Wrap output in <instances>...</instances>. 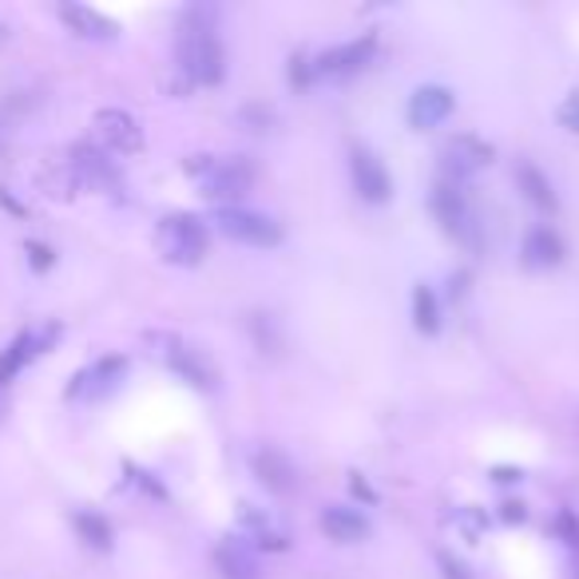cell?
Returning a JSON list of instances; mask_svg holds the SVG:
<instances>
[{
    "label": "cell",
    "instance_id": "1",
    "mask_svg": "<svg viewBox=\"0 0 579 579\" xmlns=\"http://www.w3.org/2000/svg\"><path fill=\"white\" fill-rule=\"evenodd\" d=\"M175 60L187 84L215 87L227 80V48L215 32V9H190L183 17L179 40H175Z\"/></svg>",
    "mask_w": 579,
    "mask_h": 579
},
{
    "label": "cell",
    "instance_id": "2",
    "mask_svg": "<svg viewBox=\"0 0 579 579\" xmlns=\"http://www.w3.org/2000/svg\"><path fill=\"white\" fill-rule=\"evenodd\" d=\"M183 172L219 207H238V199L255 187V163L247 155H190Z\"/></svg>",
    "mask_w": 579,
    "mask_h": 579
},
{
    "label": "cell",
    "instance_id": "3",
    "mask_svg": "<svg viewBox=\"0 0 579 579\" xmlns=\"http://www.w3.org/2000/svg\"><path fill=\"white\" fill-rule=\"evenodd\" d=\"M147 350H152L155 361H163L172 373H179L187 385H195V390L203 393H215L219 390V365H215V358H210L203 345L187 342V338H179V333H167V330H155L147 333Z\"/></svg>",
    "mask_w": 579,
    "mask_h": 579
},
{
    "label": "cell",
    "instance_id": "4",
    "mask_svg": "<svg viewBox=\"0 0 579 579\" xmlns=\"http://www.w3.org/2000/svg\"><path fill=\"white\" fill-rule=\"evenodd\" d=\"M210 250V227L190 215V210H172L155 227V255L172 267H199Z\"/></svg>",
    "mask_w": 579,
    "mask_h": 579
},
{
    "label": "cell",
    "instance_id": "5",
    "mask_svg": "<svg viewBox=\"0 0 579 579\" xmlns=\"http://www.w3.org/2000/svg\"><path fill=\"white\" fill-rule=\"evenodd\" d=\"M215 230L227 235L230 242H242V247H258V250H270L282 242V223L275 215H262V210H250V207H219L210 215Z\"/></svg>",
    "mask_w": 579,
    "mask_h": 579
},
{
    "label": "cell",
    "instance_id": "6",
    "mask_svg": "<svg viewBox=\"0 0 579 579\" xmlns=\"http://www.w3.org/2000/svg\"><path fill=\"white\" fill-rule=\"evenodd\" d=\"M127 370H132V361H127L124 353H104V358H95L92 365H84V370L72 373L64 397L68 401H104V397H112V393L124 385Z\"/></svg>",
    "mask_w": 579,
    "mask_h": 579
},
{
    "label": "cell",
    "instance_id": "7",
    "mask_svg": "<svg viewBox=\"0 0 579 579\" xmlns=\"http://www.w3.org/2000/svg\"><path fill=\"white\" fill-rule=\"evenodd\" d=\"M60 338V322H44L37 330H20L4 350H0V390H9L20 373L29 370L40 353H48Z\"/></svg>",
    "mask_w": 579,
    "mask_h": 579
},
{
    "label": "cell",
    "instance_id": "8",
    "mask_svg": "<svg viewBox=\"0 0 579 579\" xmlns=\"http://www.w3.org/2000/svg\"><path fill=\"white\" fill-rule=\"evenodd\" d=\"M493 143L476 139V135H453V139L441 147V179H453V183H465L473 179L476 172H485L493 163Z\"/></svg>",
    "mask_w": 579,
    "mask_h": 579
},
{
    "label": "cell",
    "instance_id": "9",
    "mask_svg": "<svg viewBox=\"0 0 579 579\" xmlns=\"http://www.w3.org/2000/svg\"><path fill=\"white\" fill-rule=\"evenodd\" d=\"M373 52H378V32H365V37H358V40H345V44L330 48V52H322V56H313V76L318 80H325V76L350 80L370 64Z\"/></svg>",
    "mask_w": 579,
    "mask_h": 579
},
{
    "label": "cell",
    "instance_id": "10",
    "mask_svg": "<svg viewBox=\"0 0 579 579\" xmlns=\"http://www.w3.org/2000/svg\"><path fill=\"white\" fill-rule=\"evenodd\" d=\"M350 175H353V190L361 199L381 207V203L393 199V175L390 167L370 152V147H353L350 152Z\"/></svg>",
    "mask_w": 579,
    "mask_h": 579
},
{
    "label": "cell",
    "instance_id": "11",
    "mask_svg": "<svg viewBox=\"0 0 579 579\" xmlns=\"http://www.w3.org/2000/svg\"><path fill=\"white\" fill-rule=\"evenodd\" d=\"M92 127H95V135L104 139L107 152H115V155L143 152V127L132 112H124V107H100Z\"/></svg>",
    "mask_w": 579,
    "mask_h": 579
},
{
    "label": "cell",
    "instance_id": "12",
    "mask_svg": "<svg viewBox=\"0 0 579 579\" xmlns=\"http://www.w3.org/2000/svg\"><path fill=\"white\" fill-rule=\"evenodd\" d=\"M433 215H437V223L445 227V235L453 238L473 235V207H468L465 183L437 179V187H433Z\"/></svg>",
    "mask_w": 579,
    "mask_h": 579
},
{
    "label": "cell",
    "instance_id": "13",
    "mask_svg": "<svg viewBox=\"0 0 579 579\" xmlns=\"http://www.w3.org/2000/svg\"><path fill=\"white\" fill-rule=\"evenodd\" d=\"M68 167L76 175L80 187H92V190H120V172L115 163L107 159L104 147H92V143H76L68 152Z\"/></svg>",
    "mask_w": 579,
    "mask_h": 579
},
{
    "label": "cell",
    "instance_id": "14",
    "mask_svg": "<svg viewBox=\"0 0 579 579\" xmlns=\"http://www.w3.org/2000/svg\"><path fill=\"white\" fill-rule=\"evenodd\" d=\"M456 112V95L453 87L445 84H421L417 92L409 95V127H417V132H428V127L445 124L448 115Z\"/></svg>",
    "mask_w": 579,
    "mask_h": 579
},
{
    "label": "cell",
    "instance_id": "15",
    "mask_svg": "<svg viewBox=\"0 0 579 579\" xmlns=\"http://www.w3.org/2000/svg\"><path fill=\"white\" fill-rule=\"evenodd\" d=\"M250 468H255L258 485L270 488V493H278V496H290L298 485H302L298 465L282 453V448H258V453L250 456Z\"/></svg>",
    "mask_w": 579,
    "mask_h": 579
},
{
    "label": "cell",
    "instance_id": "16",
    "mask_svg": "<svg viewBox=\"0 0 579 579\" xmlns=\"http://www.w3.org/2000/svg\"><path fill=\"white\" fill-rule=\"evenodd\" d=\"M318 524H322V533L330 536L333 544H361L370 536V520H365L358 508H350V504H330V508H322Z\"/></svg>",
    "mask_w": 579,
    "mask_h": 579
},
{
    "label": "cell",
    "instance_id": "17",
    "mask_svg": "<svg viewBox=\"0 0 579 579\" xmlns=\"http://www.w3.org/2000/svg\"><path fill=\"white\" fill-rule=\"evenodd\" d=\"M215 568L223 579H262V564H258L255 548L247 540H235V536L215 548Z\"/></svg>",
    "mask_w": 579,
    "mask_h": 579
},
{
    "label": "cell",
    "instance_id": "18",
    "mask_svg": "<svg viewBox=\"0 0 579 579\" xmlns=\"http://www.w3.org/2000/svg\"><path fill=\"white\" fill-rule=\"evenodd\" d=\"M56 17L84 40H115L120 37V24H115L112 17H104V12L87 9V4H60Z\"/></svg>",
    "mask_w": 579,
    "mask_h": 579
},
{
    "label": "cell",
    "instance_id": "19",
    "mask_svg": "<svg viewBox=\"0 0 579 579\" xmlns=\"http://www.w3.org/2000/svg\"><path fill=\"white\" fill-rule=\"evenodd\" d=\"M520 258H524V267H533V270L560 267L564 262V238L556 235L551 227H533L528 235H524Z\"/></svg>",
    "mask_w": 579,
    "mask_h": 579
},
{
    "label": "cell",
    "instance_id": "20",
    "mask_svg": "<svg viewBox=\"0 0 579 579\" xmlns=\"http://www.w3.org/2000/svg\"><path fill=\"white\" fill-rule=\"evenodd\" d=\"M516 183H520L524 199L533 203L536 210H544V215H556V207H560V199H556V187H551L548 175L536 167V163L520 159L516 163Z\"/></svg>",
    "mask_w": 579,
    "mask_h": 579
},
{
    "label": "cell",
    "instance_id": "21",
    "mask_svg": "<svg viewBox=\"0 0 579 579\" xmlns=\"http://www.w3.org/2000/svg\"><path fill=\"white\" fill-rule=\"evenodd\" d=\"M72 528H76V536L92 551H112L115 548L112 520H107V516H100V513H92V508H76V513H72Z\"/></svg>",
    "mask_w": 579,
    "mask_h": 579
},
{
    "label": "cell",
    "instance_id": "22",
    "mask_svg": "<svg viewBox=\"0 0 579 579\" xmlns=\"http://www.w3.org/2000/svg\"><path fill=\"white\" fill-rule=\"evenodd\" d=\"M413 325H417L421 333H437L441 330V302L425 282L413 286Z\"/></svg>",
    "mask_w": 579,
    "mask_h": 579
},
{
    "label": "cell",
    "instance_id": "23",
    "mask_svg": "<svg viewBox=\"0 0 579 579\" xmlns=\"http://www.w3.org/2000/svg\"><path fill=\"white\" fill-rule=\"evenodd\" d=\"M313 80H318V76H313V60L306 56V52H294V56H290V87L306 92Z\"/></svg>",
    "mask_w": 579,
    "mask_h": 579
},
{
    "label": "cell",
    "instance_id": "24",
    "mask_svg": "<svg viewBox=\"0 0 579 579\" xmlns=\"http://www.w3.org/2000/svg\"><path fill=\"white\" fill-rule=\"evenodd\" d=\"M24 255H29L32 270H40V275L56 267V250L48 247V242H40V238H29V242H24Z\"/></svg>",
    "mask_w": 579,
    "mask_h": 579
},
{
    "label": "cell",
    "instance_id": "25",
    "mask_svg": "<svg viewBox=\"0 0 579 579\" xmlns=\"http://www.w3.org/2000/svg\"><path fill=\"white\" fill-rule=\"evenodd\" d=\"M556 533H560V540L568 544V548L579 551V516L576 513H568V508H564V513L556 516Z\"/></svg>",
    "mask_w": 579,
    "mask_h": 579
},
{
    "label": "cell",
    "instance_id": "26",
    "mask_svg": "<svg viewBox=\"0 0 579 579\" xmlns=\"http://www.w3.org/2000/svg\"><path fill=\"white\" fill-rule=\"evenodd\" d=\"M556 115H560V124L568 127L571 135H579V87L564 95V104H560V112Z\"/></svg>",
    "mask_w": 579,
    "mask_h": 579
},
{
    "label": "cell",
    "instance_id": "27",
    "mask_svg": "<svg viewBox=\"0 0 579 579\" xmlns=\"http://www.w3.org/2000/svg\"><path fill=\"white\" fill-rule=\"evenodd\" d=\"M437 564H441V576L445 579H476L473 571H468V564H461L456 556H448V551H441Z\"/></svg>",
    "mask_w": 579,
    "mask_h": 579
},
{
    "label": "cell",
    "instance_id": "28",
    "mask_svg": "<svg viewBox=\"0 0 579 579\" xmlns=\"http://www.w3.org/2000/svg\"><path fill=\"white\" fill-rule=\"evenodd\" d=\"M500 520L504 524H524V520H528V508H524V500H504L500 504Z\"/></svg>",
    "mask_w": 579,
    "mask_h": 579
},
{
    "label": "cell",
    "instance_id": "29",
    "mask_svg": "<svg viewBox=\"0 0 579 579\" xmlns=\"http://www.w3.org/2000/svg\"><path fill=\"white\" fill-rule=\"evenodd\" d=\"M350 493L361 496L365 504H378V493H373V485H370V480H365L361 473H350Z\"/></svg>",
    "mask_w": 579,
    "mask_h": 579
},
{
    "label": "cell",
    "instance_id": "30",
    "mask_svg": "<svg viewBox=\"0 0 579 579\" xmlns=\"http://www.w3.org/2000/svg\"><path fill=\"white\" fill-rule=\"evenodd\" d=\"M493 476H496V480H500V485H513V480H524V468L500 465V468H493Z\"/></svg>",
    "mask_w": 579,
    "mask_h": 579
},
{
    "label": "cell",
    "instance_id": "31",
    "mask_svg": "<svg viewBox=\"0 0 579 579\" xmlns=\"http://www.w3.org/2000/svg\"><path fill=\"white\" fill-rule=\"evenodd\" d=\"M0 203H4V207H9L12 215H24V207H20V203L12 199V195H9V187H0Z\"/></svg>",
    "mask_w": 579,
    "mask_h": 579
},
{
    "label": "cell",
    "instance_id": "32",
    "mask_svg": "<svg viewBox=\"0 0 579 579\" xmlns=\"http://www.w3.org/2000/svg\"><path fill=\"white\" fill-rule=\"evenodd\" d=\"M4 413H9V401H4V390H0V421H4Z\"/></svg>",
    "mask_w": 579,
    "mask_h": 579
},
{
    "label": "cell",
    "instance_id": "33",
    "mask_svg": "<svg viewBox=\"0 0 579 579\" xmlns=\"http://www.w3.org/2000/svg\"><path fill=\"white\" fill-rule=\"evenodd\" d=\"M4 40H9V24H4V20H0V44H4Z\"/></svg>",
    "mask_w": 579,
    "mask_h": 579
}]
</instances>
